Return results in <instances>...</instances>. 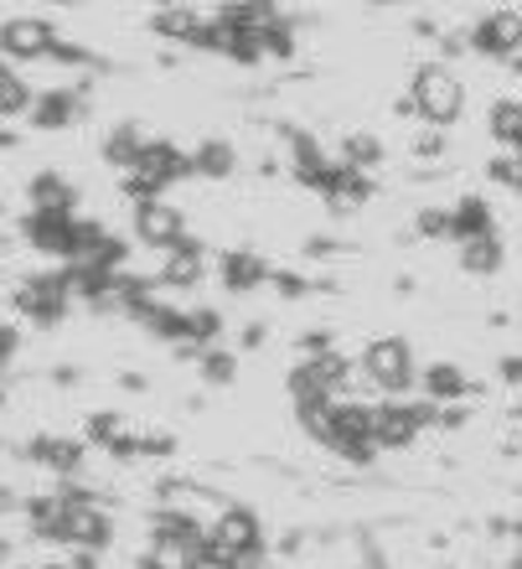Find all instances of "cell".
I'll return each instance as SVG.
<instances>
[{"label": "cell", "instance_id": "6da1fadb", "mask_svg": "<svg viewBox=\"0 0 522 569\" xmlns=\"http://www.w3.org/2000/svg\"><path fill=\"white\" fill-rule=\"evenodd\" d=\"M409 114H419V120H430L434 130H445L450 120H461L465 109V83L455 73H450L445 62H424L414 73V89H409Z\"/></svg>", "mask_w": 522, "mask_h": 569}, {"label": "cell", "instance_id": "7a4b0ae2", "mask_svg": "<svg viewBox=\"0 0 522 569\" xmlns=\"http://www.w3.org/2000/svg\"><path fill=\"white\" fill-rule=\"evenodd\" d=\"M124 177H130L124 181V192H130L134 202H155L165 187H177V181L192 177V166H187V150L181 146H171V140H150V150L124 171Z\"/></svg>", "mask_w": 522, "mask_h": 569}, {"label": "cell", "instance_id": "3957f363", "mask_svg": "<svg viewBox=\"0 0 522 569\" xmlns=\"http://www.w3.org/2000/svg\"><path fill=\"white\" fill-rule=\"evenodd\" d=\"M202 549H208V533L192 523H177V518H155V533H150L145 549V569H208L202 565Z\"/></svg>", "mask_w": 522, "mask_h": 569}, {"label": "cell", "instance_id": "277c9868", "mask_svg": "<svg viewBox=\"0 0 522 569\" xmlns=\"http://www.w3.org/2000/svg\"><path fill=\"white\" fill-rule=\"evenodd\" d=\"M228 555H264V528L249 508H223L218 512V528L208 533V549H202V565H223Z\"/></svg>", "mask_w": 522, "mask_h": 569}, {"label": "cell", "instance_id": "5b68a950", "mask_svg": "<svg viewBox=\"0 0 522 569\" xmlns=\"http://www.w3.org/2000/svg\"><path fill=\"white\" fill-rule=\"evenodd\" d=\"M58 543H73V549H83V555L104 549V543H109V512L99 508L89 492H62Z\"/></svg>", "mask_w": 522, "mask_h": 569}, {"label": "cell", "instance_id": "8992f818", "mask_svg": "<svg viewBox=\"0 0 522 569\" xmlns=\"http://www.w3.org/2000/svg\"><path fill=\"white\" fill-rule=\"evenodd\" d=\"M440 409L434 405H383V409H368V435H373V450H403L414 446V435L424 425H434Z\"/></svg>", "mask_w": 522, "mask_h": 569}, {"label": "cell", "instance_id": "52a82bcc", "mask_svg": "<svg viewBox=\"0 0 522 569\" xmlns=\"http://www.w3.org/2000/svg\"><path fill=\"white\" fill-rule=\"evenodd\" d=\"M321 446L358 466L373 461L378 450H373V435H368V405H331V425L321 435Z\"/></svg>", "mask_w": 522, "mask_h": 569}, {"label": "cell", "instance_id": "ba28073f", "mask_svg": "<svg viewBox=\"0 0 522 569\" xmlns=\"http://www.w3.org/2000/svg\"><path fill=\"white\" fill-rule=\"evenodd\" d=\"M362 373L383 393L409 389V383H414V347L403 342V337H378V342L368 347V358H362Z\"/></svg>", "mask_w": 522, "mask_h": 569}, {"label": "cell", "instance_id": "9c48e42d", "mask_svg": "<svg viewBox=\"0 0 522 569\" xmlns=\"http://www.w3.org/2000/svg\"><path fill=\"white\" fill-rule=\"evenodd\" d=\"M68 306H73V296H68V280H62V274H37V280H27L16 290V311L27 316V321H37V327L62 321Z\"/></svg>", "mask_w": 522, "mask_h": 569}, {"label": "cell", "instance_id": "30bf717a", "mask_svg": "<svg viewBox=\"0 0 522 569\" xmlns=\"http://www.w3.org/2000/svg\"><path fill=\"white\" fill-rule=\"evenodd\" d=\"M134 239L150 243V249H177V243H187V218H181L171 202H134Z\"/></svg>", "mask_w": 522, "mask_h": 569}, {"label": "cell", "instance_id": "8fae6325", "mask_svg": "<svg viewBox=\"0 0 522 569\" xmlns=\"http://www.w3.org/2000/svg\"><path fill=\"white\" fill-rule=\"evenodd\" d=\"M52 42H58V31H52V21L47 16H11L6 27H0V52L6 58H47L52 52Z\"/></svg>", "mask_w": 522, "mask_h": 569}, {"label": "cell", "instance_id": "7c38bea8", "mask_svg": "<svg viewBox=\"0 0 522 569\" xmlns=\"http://www.w3.org/2000/svg\"><path fill=\"white\" fill-rule=\"evenodd\" d=\"M518 37H522V16L518 11H496L476 27V52L502 62H518Z\"/></svg>", "mask_w": 522, "mask_h": 569}, {"label": "cell", "instance_id": "4fadbf2b", "mask_svg": "<svg viewBox=\"0 0 522 569\" xmlns=\"http://www.w3.org/2000/svg\"><path fill=\"white\" fill-rule=\"evenodd\" d=\"M89 440L93 446L114 450L120 461H130V456H140V446H145V430L140 425H130L124 415H93L89 420Z\"/></svg>", "mask_w": 522, "mask_h": 569}, {"label": "cell", "instance_id": "5bb4252c", "mask_svg": "<svg viewBox=\"0 0 522 569\" xmlns=\"http://www.w3.org/2000/svg\"><path fill=\"white\" fill-rule=\"evenodd\" d=\"M27 243L31 249H42V254H68V243H73V212H31L27 218Z\"/></svg>", "mask_w": 522, "mask_h": 569}, {"label": "cell", "instance_id": "9a60e30c", "mask_svg": "<svg viewBox=\"0 0 522 569\" xmlns=\"http://www.w3.org/2000/svg\"><path fill=\"white\" fill-rule=\"evenodd\" d=\"M321 197L331 208H358L373 197V177H362L352 166H327V181H321Z\"/></svg>", "mask_w": 522, "mask_h": 569}, {"label": "cell", "instance_id": "2e32d148", "mask_svg": "<svg viewBox=\"0 0 522 569\" xmlns=\"http://www.w3.org/2000/svg\"><path fill=\"white\" fill-rule=\"evenodd\" d=\"M31 461L47 466V471H58V477H68V471H78V461H83V446L68 440V435H37V440H31Z\"/></svg>", "mask_w": 522, "mask_h": 569}, {"label": "cell", "instance_id": "e0dca14e", "mask_svg": "<svg viewBox=\"0 0 522 569\" xmlns=\"http://www.w3.org/2000/svg\"><path fill=\"white\" fill-rule=\"evenodd\" d=\"M78 93L58 89V93H42V99H31V130H62V124H73L78 120Z\"/></svg>", "mask_w": 522, "mask_h": 569}, {"label": "cell", "instance_id": "ac0fdd59", "mask_svg": "<svg viewBox=\"0 0 522 569\" xmlns=\"http://www.w3.org/2000/svg\"><path fill=\"white\" fill-rule=\"evenodd\" d=\"M208 270V249L202 243H177V249H165V264H161V280L165 284H197Z\"/></svg>", "mask_w": 522, "mask_h": 569}, {"label": "cell", "instance_id": "d6986e66", "mask_svg": "<svg viewBox=\"0 0 522 569\" xmlns=\"http://www.w3.org/2000/svg\"><path fill=\"white\" fill-rule=\"evenodd\" d=\"M465 393H471V383H465V373L455 368V362H434V368H424V399H430L434 409L461 405Z\"/></svg>", "mask_w": 522, "mask_h": 569}, {"label": "cell", "instance_id": "ffe728a7", "mask_svg": "<svg viewBox=\"0 0 522 569\" xmlns=\"http://www.w3.org/2000/svg\"><path fill=\"white\" fill-rule=\"evenodd\" d=\"M150 27L161 31V37H177V42H197L202 27H208V11H197V6H161V11L150 16Z\"/></svg>", "mask_w": 522, "mask_h": 569}, {"label": "cell", "instance_id": "44dd1931", "mask_svg": "<svg viewBox=\"0 0 522 569\" xmlns=\"http://www.w3.org/2000/svg\"><path fill=\"white\" fill-rule=\"evenodd\" d=\"M78 202V187L58 171H42V177L31 181V212H73Z\"/></svg>", "mask_w": 522, "mask_h": 569}, {"label": "cell", "instance_id": "7402d4cb", "mask_svg": "<svg viewBox=\"0 0 522 569\" xmlns=\"http://www.w3.org/2000/svg\"><path fill=\"white\" fill-rule=\"evenodd\" d=\"M492 223H496V218H492V208H486L481 197H465L461 208H450V233H455L461 243H471V239H492V233H496Z\"/></svg>", "mask_w": 522, "mask_h": 569}, {"label": "cell", "instance_id": "603a6c76", "mask_svg": "<svg viewBox=\"0 0 522 569\" xmlns=\"http://www.w3.org/2000/svg\"><path fill=\"white\" fill-rule=\"evenodd\" d=\"M145 150H150V136L140 130V124H114V130L104 136V161L124 166V171H130V166L140 161Z\"/></svg>", "mask_w": 522, "mask_h": 569}, {"label": "cell", "instance_id": "cb8c5ba5", "mask_svg": "<svg viewBox=\"0 0 522 569\" xmlns=\"http://www.w3.org/2000/svg\"><path fill=\"white\" fill-rule=\"evenodd\" d=\"M187 166H192V177H208V181H223L228 171H233V146L228 140H202V146L187 156Z\"/></svg>", "mask_w": 522, "mask_h": 569}, {"label": "cell", "instance_id": "d4e9b609", "mask_svg": "<svg viewBox=\"0 0 522 569\" xmlns=\"http://www.w3.org/2000/svg\"><path fill=\"white\" fill-rule=\"evenodd\" d=\"M269 280V264L259 254H223V284L228 290H259V284Z\"/></svg>", "mask_w": 522, "mask_h": 569}, {"label": "cell", "instance_id": "484cf974", "mask_svg": "<svg viewBox=\"0 0 522 569\" xmlns=\"http://www.w3.org/2000/svg\"><path fill=\"white\" fill-rule=\"evenodd\" d=\"M486 130H492V140H502V150H518V140H522V104L512 99V93L492 104V114H486Z\"/></svg>", "mask_w": 522, "mask_h": 569}, {"label": "cell", "instance_id": "4316f807", "mask_svg": "<svg viewBox=\"0 0 522 569\" xmlns=\"http://www.w3.org/2000/svg\"><path fill=\"white\" fill-rule=\"evenodd\" d=\"M461 264L471 274H492V270H502V239H471V243H461Z\"/></svg>", "mask_w": 522, "mask_h": 569}, {"label": "cell", "instance_id": "83f0119b", "mask_svg": "<svg viewBox=\"0 0 522 569\" xmlns=\"http://www.w3.org/2000/svg\"><path fill=\"white\" fill-rule=\"evenodd\" d=\"M27 109H31L27 83L16 78L11 62H0V120H16V114H27Z\"/></svg>", "mask_w": 522, "mask_h": 569}, {"label": "cell", "instance_id": "f1b7e54d", "mask_svg": "<svg viewBox=\"0 0 522 569\" xmlns=\"http://www.w3.org/2000/svg\"><path fill=\"white\" fill-rule=\"evenodd\" d=\"M27 523H31V533L58 539V528H62V492L58 497H31V502H27Z\"/></svg>", "mask_w": 522, "mask_h": 569}, {"label": "cell", "instance_id": "f546056e", "mask_svg": "<svg viewBox=\"0 0 522 569\" xmlns=\"http://www.w3.org/2000/svg\"><path fill=\"white\" fill-rule=\"evenodd\" d=\"M202 378H208L212 389H223V383H233V378H239V358H233V352H223V347H208V352H202Z\"/></svg>", "mask_w": 522, "mask_h": 569}, {"label": "cell", "instance_id": "4dcf8cb0", "mask_svg": "<svg viewBox=\"0 0 522 569\" xmlns=\"http://www.w3.org/2000/svg\"><path fill=\"white\" fill-rule=\"evenodd\" d=\"M342 156H347L342 166H352V171H362V177H368V166H378L383 146H378L373 136H347V150H342Z\"/></svg>", "mask_w": 522, "mask_h": 569}, {"label": "cell", "instance_id": "1f68e13d", "mask_svg": "<svg viewBox=\"0 0 522 569\" xmlns=\"http://www.w3.org/2000/svg\"><path fill=\"white\" fill-rule=\"evenodd\" d=\"M486 177H492V181H502V187H508V192H512V187H518V181H522V161H518V150H502V156H496V161L486 166Z\"/></svg>", "mask_w": 522, "mask_h": 569}, {"label": "cell", "instance_id": "d6a6232c", "mask_svg": "<svg viewBox=\"0 0 522 569\" xmlns=\"http://www.w3.org/2000/svg\"><path fill=\"white\" fill-rule=\"evenodd\" d=\"M419 233H424V239H440V233H450V212H440V208L419 212Z\"/></svg>", "mask_w": 522, "mask_h": 569}, {"label": "cell", "instance_id": "836d02e7", "mask_svg": "<svg viewBox=\"0 0 522 569\" xmlns=\"http://www.w3.org/2000/svg\"><path fill=\"white\" fill-rule=\"evenodd\" d=\"M440 150H445V140H440V130H424V136L414 140V156H424V161H430V156H440Z\"/></svg>", "mask_w": 522, "mask_h": 569}, {"label": "cell", "instance_id": "e575fe53", "mask_svg": "<svg viewBox=\"0 0 522 569\" xmlns=\"http://www.w3.org/2000/svg\"><path fill=\"white\" fill-rule=\"evenodd\" d=\"M212 569H264V555H228L223 565H212Z\"/></svg>", "mask_w": 522, "mask_h": 569}, {"label": "cell", "instance_id": "d590c367", "mask_svg": "<svg viewBox=\"0 0 522 569\" xmlns=\"http://www.w3.org/2000/svg\"><path fill=\"white\" fill-rule=\"evenodd\" d=\"M16 342H21V337H16L11 327H0V368H6V358L16 352Z\"/></svg>", "mask_w": 522, "mask_h": 569}, {"label": "cell", "instance_id": "8d00e7d4", "mask_svg": "<svg viewBox=\"0 0 522 569\" xmlns=\"http://www.w3.org/2000/svg\"><path fill=\"white\" fill-rule=\"evenodd\" d=\"M27 569H68V565H27Z\"/></svg>", "mask_w": 522, "mask_h": 569}]
</instances>
